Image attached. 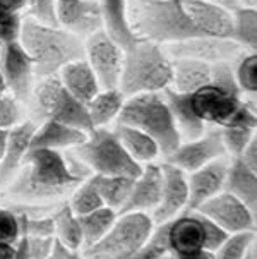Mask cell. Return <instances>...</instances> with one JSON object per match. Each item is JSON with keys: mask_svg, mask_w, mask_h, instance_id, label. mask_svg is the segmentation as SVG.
<instances>
[{"mask_svg": "<svg viewBox=\"0 0 257 259\" xmlns=\"http://www.w3.org/2000/svg\"><path fill=\"white\" fill-rule=\"evenodd\" d=\"M17 41L33 60L36 77L59 74L65 64L84 57V43L81 38L60 26L45 24L31 16L21 17Z\"/></svg>", "mask_w": 257, "mask_h": 259, "instance_id": "4", "label": "cell"}, {"mask_svg": "<svg viewBox=\"0 0 257 259\" xmlns=\"http://www.w3.org/2000/svg\"><path fill=\"white\" fill-rule=\"evenodd\" d=\"M69 206H71V209L77 217L105 206L101 196H99L98 189L93 182V177H86L79 186L74 189L72 197H71V201H69Z\"/></svg>", "mask_w": 257, "mask_h": 259, "instance_id": "36", "label": "cell"}, {"mask_svg": "<svg viewBox=\"0 0 257 259\" xmlns=\"http://www.w3.org/2000/svg\"><path fill=\"white\" fill-rule=\"evenodd\" d=\"M170 257V247L167 240V230L163 223L155 225L151 235L147 237L141 249L134 252L129 259H167Z\"/></svg>", "mask_w": 257, "mask_h": 259, "instance_id": "39", "label": "cell"}, {"mask_svg": "<svg viewBox=\"0 0 257 259\" xmlns=\"http://www.w3.org/2000/svg\"><path fill=\"white\" fill-rule=\"evenodd\" d=\"M34 131H36V124L33 120H21L17 125L9 129L6 153L0 161V187L9 186L19 172L26 153L31 148Z\"/></svg>", "mask_w": 257, "mask_h": 259, "instance_id": "20", "label": "cell"}, {"mask_svg": "<svg viewBox=\"0 0 257 259\" xmlns=\"http://www.w3.org/2000/svg\"><path fill=\"white\" fill-rule=\"evenodd\" d=\"M232 39L243 50L255 52L257 47V12L255 7L237 6L232 9Z\"/></svg>", "mask_w": 257, "mask_h": 259, "instance_id": "32", "label": "cell"}, {"mask_svg": "<svg viewBox=\"0 0 257 259\" xmlns=\"http://www.w3.org/2000/svg\"><path fill=\"white\" fill-rule=\"evenodd\" d=\"M161 184H163L161 165L155 163V161L144 163L141 174L134 179L127 201L124 203L119 213H147L149 209H155L161 197Z\"/></svg>", "mask_w": 257, "mask_h": 259, "instance_id": "18", "label": "cell"}, {"mask_svg": "<svg viewBox=\"0 0 257 259\" xmlns=\"http://www.w3.org/2000/svg\"><path fill=\"white\" fill-rule=\"evenodd\" d=\"M161 172H163L161 197L158 206L153 209V217H151L155 225L165 223L180 214L182 209H187V201H189L187 172L168 161L161 163Z\"/></svg>", "mask_w": 257, "mask_h": 259, "instance_id": "15", "label": "cell"}, {"mask_svg": "<svg viewBox=\"0 0 257 259\" xmlns=\"http://www.w3.org/2000/svg\"><path fill=\"white\" fill-rule=\"evenodd\" d=\"M117 217H119V213L113 208H108V206H101V208L93 209V211L86 214H81L79 223L82 230V245L89 247V245L96 244L112 228Z\"/></svg>", "mask_w": 257, "mask_h": 259, "instance_id": "33", "label": "cell"}, {"mask_svg": "<svg viewBox=\"0 0 257 259\" xmlns=\"http://www.w3.org/2000/svg\"><path fill=\"white\" fill-rule=\"evenodd\" d=\"M86 133L77 131L74 127H69L55 118H45L36 125L33 138L31 148L40 149H54V151H62V149L76 148L86 139Z\"/></svg>", "mask_w": 257, "mask_h": 259, "instance_id": "21", "label": "cell"}, {"mask_svg": "<svg viewBox=\"0 0 257 259\" xmlns=\"http://www.w3.org/2000/svg\"><path fill=\"white\" fill-rule=\"evenodd\" d=\"M237 158H240L243 163L255 172L257 170V139L255 138L252 139V141L245 146V149L240 153V156H237Z\"/></svg>", "mask_w": 257, "mask_h": 259, "instance_id": "47", "label": "cell"}, {"mask_svg": "<svg viewBox=\"0 0 257 259\" xmlns=\"http://www.w3.org/2000/svg\"><path fill=\"white\" fill-rule=\"evenodd\" d=\"M167 259H168V257H167Z\"/></svg>", "mask_w": 257, "mask_h": 259, "instance_id": "56", "label": "cell"}, {"mask_svg": "<svg viewBox=\"0 0 257 259\" xmlns=\"http://www.w3.org/2000/svg\"><path fill=\"white\" fill-rule=\"evenodd\" d=\"M243 259H255V245H254V247L250 249L249 252L245 254V257H243Z\"/></svg>", "mask_w": 257, "mask_h": 259, "instance_id": "55", "label": "cell"}, {"mask_svg": "<svg viewBox=\"0 0 257 259\" xmlns=\"http://www.w3.org/2000/svg\"><path fill=\"white\" fill-rule=\"evenodd\" d=\"M16 245H17V254L14 259H28V252H26V237H21Z\"/></svg>", "mask_w": 257, "mask_h": 259, "instance_id": "51", "label": "cell"}, {"mask_svg": "<svg viewBox=\"0 0 257 259\" xmlns=\"http://www.w3.org/2000/svg\"><path fill=\"white\" fill-rule=\"evenodd\" d=\"M113 133L117 134L120 144L130 155V158L136 160L137 163H141V165L151 163V161H155L156 158L161 155L158 143H156L151 136L142 133L141 129L124 125V124H117Z\"/></svg>", "mask_w": 257, "mask_h": 259, "instance_id": "26", "label": "cell"}, {"mask_svg": "<svg viewBox=\"0 0 257 259\" xmlns=\"http://www.w3.org/2000/svg\"><path fill=\"white\" fill-rule=\"evenodd\" d=\"M238 6L243 7H255V0H237Z\"/></svg>", "mask_w": 257, "mask_h": 259, "instance_id": "54", "label": "cell"}, {"mask_svg": "<svg viewBox=\"0 0 257 259\" xmlns=\"http://www.w3.org/2000/svg\"><path fill=\"white\" fill-rule=\"evenodd\" d=\"M55 21L81 39L105 28L99 0H55Z\"/></svg>", "mask_w": 257, "mask_h": 259, "instance_id": "13", "label": "cell"}, {"mask_svg": "<svg viewBox=\"0 0 257 259\" xmlns=\"http://www.w3.org/2000/svg\"><path fill=\"white\" fill-rule=\"evenodd\" d=\"M93 182L96 186L99 196L103 199V204L108 208H113L117 213L127 201L130 187H132L134 179L125 177V175H91Z\"/></svg>", "mask_w": 257, "mask_h": 259, "instance_id": "31", "label": "cell"}, {"mask_svg": "<svg viewBox=\"0 0 257 259\" xmlns=\"http://www.w3.org/2000/svg\"><path fill=\"white\" fill-rule=\"evenodd\" d=\"M99 4L103 9L105 29L119 45L124 47V50L139 41L125 19V0H99Z\"/></svg>", "mask_w": 257, "mask_h": 259, "instance_id": "30", "label": "cell"}, {"mask_svg": "<svg viewBox=\"0 0 257 259\" xmlns=\"http://www.w3.org/2000/svg\"><path fill=\"white\" fill-rule=\"evenodd\" d=\"M59 77L62 81L64 90L82 103H88L101 90L93 69L89 67L84 57L65 64L59 71Z\"/></svg>", "mask_w": 257, "mask_h": 259, "instance_id": "22", "label": "cell"}, {"mask_svg": "<svg viewBox=\"0 0 257 259\" xmlns=\"http://www.w3.org/2000/svg\"><path fill=\"white\" fill-rule=\"evenodd\" d=\"M117 124L136 127L151 136L165 156L172 155L182 143L163 91L127 96L117 117Z\"/></svg>", "mask_w": 257, "mask_h": 259, "instance_id": "6", "label": "cell"}, {"mask_svg": "<svg viewBox=\"0 0 257 259\" xmlns=\"http://www.w3.org/2000/svg\"><path fill=\"white\" fill-rule=\"evenodd\" d=\"M163 225L167 230L170 257L175 254L204 249V228L197 211L185 209V213L177 214Z\"/></svg>", "mask_w": 257, "mask_h": 259, "instance_id": "19", "label": "cell"}, {"mask_svg": "<svg viewBox=\"0 0 257 259\" xmlns=\"http://www.w3.org/2000/svg\"><path fill=\"white\" fill-rule=\"evenodd\" d=\"M223 191L230 192L255 213L257 204V174L250 170L240 158H233L226 170Z\"/></svg>", "mask_w": 257, "mask_h": 259, "instance_id": "25", "label": "cell"}, {"mask_svg": "<svg viewBox=\"0 0 257 259\" xmlns=\"http://www.w3.org/2000/svg\"><path fill=\"white\" fill-rule=\"evenodd\" d=\"M163 95L170 107V112L173 115V120H175L182 141L199 138L206 131L208 125L199 120L197 115L194 113L192 107H190L189 93H178V91H173L172 88H165Z\"/></svg>", "mask_w": 257, "mask_h": 259, "instance_id": "24", "label": "cell"}, {"mask_svg": "<svg viewBox=\"0 0 257 259\" xmlns=\"http://www.w3.org/2000/svg\"><path fill=\"white\" fill-rule=\"evenodd\" d=\"M211 65L195 59H172V82L168 88L178 93H194L211 82Z\"/></svg>", "mask_w": 257, "mask_h": 259, "instance_id": "23", "label": "cell"}, {"mask_svg": "<svg viewBox=\"0 0 257 259\" xmlns=\"http://www.w3.org/2000/svg\"><path fill=\"white\" fill-rule=\"evenodd\" d=\"M209 2H215V4H220V6H225V7H228L230 11L238 6L237 0H209Z\"/></svg>", "mask_w": 257, "mask_h": 259, "instance_id": "53", "label": "cell"}, {"mask_svg": "<svg viewBox=\"0 0 257 259\" xmlns=\"http://www.w3.org/2000/svg\"><path fill=\"white\" fill-rule=\"evenodd\" d=\"M155 228L151 214L142 211L119 213L115 223L96 244L84 247L86 259H129L144 245Z\"/></svg>", "mask_w": 257, "mask_h": 259, "instance_id": "8", "label": "cell"}, {"mask_svg": "<svg viewBox=\"0 0 257 259\" xmlns=\"http://www.w3.org/2000/svg\"><path fill=\"white\" fill-rule=\"evenodd\" d=\"M0 76L21 103H29L36 76H34L33 60L29 59L19 41L0 45Z\"/></svg>", "mask_w": 257, "mask_h": 259, "instance_id": "11", "label": "cell"}, {"mask_svg": "<svg viewBox=\"0 0 257 259\" xmlns=\"http://www.w3.org/2000/svg\"><path fill=\"white\" fill-rule=\"evenodd\" d=\"M29 16L45 24L57 26L55 21V0H26Z\"/></svg>", "mask_w": 257, "mask_h": 259, "instance_id": "44", "label": "cell"}, {"mask_svg": "<svg viewBox=\"0 0 257 259\" xmlns=\"http://www.w3.org/2000/svg\"><path fill=\"white\" fill-rule=\"evenodd\" d=\"M84 43V59L93 69L101 90L119 88L122 65H124V47L108 34L107 29H98L89 34Z\"/></svg>", "mask_w": 257, "mask_h": 259, "instance_id": "9", "label": "cell"}, {"mask_svg": "<svg viewBox=\"0 0 257 259\" xmlns=\"http://www.w3.org/2000/svg\"><path fill=\"white\" fill-rule=\"evenodd\" d=\"M172 82V59L163 47L139 39L124 50L119 90L125 96L163 91Z\"/></svg>", "mask_w": 257, "mask_h": 259, "instance_id": "5", "label": "cell"}, {"mask_svg": "<svg viewBox=\"0 0 257 259\" xmlns=\"http://www.w3.org/2000/svg\"><path fill=\"white\" fill-rule=\"evenodd\" d=\"M195 211H199L216 225H220L228 234L242 230H255V213L247 208L238 197L226 191L218 192L211 199L199 206Z\"/></svg>", "mask_w": 257, "mask_h": 259, "instance_id": "14", "label": "cell"}, {"mask_svg": "<svg viewBox=\"0 0 257 259\" xmlns=\"http://www.w3.org/2000/svg\"><path fill=\"white\" fill-rule=\"evenodd\" d=\"M255 245V230L228 234L225 242L215 251V259H243Z\"/></svg>", "mask_w": 257, "mask_h": 259, "instance_id": "37", "label": "cell"}, {"mask_svg": "<svg viewBox=\"0 0 257 259\" xmlns=\"http://www.w3.org/2000/svg\"><path fill=\"white\" fill-rule=\"evenodd\" d=\"M55 227V239L59 242L71 249H81L82 247V230L79 217L71 209L69 204H64L52 214Z\"/></svg>", "mask_w": 257, "mask_h": 259, "instance_id": "34", "label": "cell"}, {"mask_svg": "<svg viewBox=\"0 0 257 259\" xmlns=\"http://www.w3.org/2000/svg\"><path fill=\"white\" fill-rule=\"evenodd\" d=\"M125 98H127V96L122 93L119 88H113V90H99L98 93L86 103L93 127H107L108 124H112L113 120H117Z\"/></svg>", "mask_w": 257, "mask_h": 259, "instance_id": "27", "label": "cell"}, {"mask_svg": "<svg viewBox=\"0 0 257 259\" xmlns=\"http://www.w3.org/2000/svg\"><path fill=\"white\" fill-rule=\"evenodd\" d=\"M189 96L194 113L206 125H257L255 105L243 98L235 81L232 62L213 64L211 82Z\"/></svg>", "mask_w": 257, "mask_h": 259, "instance_id": "1", "label": "cell"}, {"mask_svg": "<svg viewBox=\"0 0 257 259\" xmlns=\"http://www.w3.org/2000/svg\"><path fill=\"white\" fill-rule=\"evenodd\" d=\"M19 239V213L0 208V244H16Z\"/></svg>", "mask_w": 257, "mask_h": 259, "instance_id": "42", "label": "cell"}, {"mask_svg": "<svg viewBox=\"0 0 257 259\" xmlns=\"http://www.w3.org/2000/svg\"><path fill=\"white\" fill-rule=\"evenodd\" d=\"M170 59H195L208 64L233 62L243 54V48L232 38L194 36L161 45Z\"/></svg>", "mask_w": 257, "mask_h": 259, "instance_id": "10", "label": "cell"}, {"mask_svg": "<svg viewBox=\"0 0 257 259\" xmlns=\"http://www.w3.org/2000/svg\"><path fill=\"white\" fill-rule=\"evenodd\" d=\"M7 134H9V129H2V127H0V161H2V158H4V153H6Z\"/></svg>", "mask_w": 257, "mask_h": 259, "instance_id": "52", "label": "cell"}, {"mask_svg": "<svg viewBox=\"0 0 257 259\" xmlns=\"http://www.w3.org/2000/svg\"><path fill=\"white\" fill-rule=\"evenodd\" d=\"M76 160L98 175H125L136 179L142 165L132 160L108 127H94L79 146L72 148Z\"/></svg>", "mask_w": 257, "mask_h": 259, "instance_id": "7", "label": "cell"}, {"mask_svg": "<svg viewBox=\"0 0 257 259\" xmlns=\"http://www.w3.org/2000/svg\"><path fill=\"white\" fill-rule=\"evenodd\" d=\"M16 244H0V259H14L17 254Z\"/></svg>", "mask_w": 257, "mask_h": 259, "instance_id": "50", "label": "cell"}, {"mask_svg": "<svg viewBox=\"0 0 257 259\" xmlns=\"http://www.w3.org/2000/svg\"><path fill=\"white\" fill-rule=\"evenodd\" d=\"M125 19L134 36L156 45L201 36L184 0H125Z\"/></svg>", "mask_w": 257, "mask_h": 259, "instance_id": "3", "label": "cell"}, {"mask_svg": "<svg viewBox=\"0 0 257 259\" xmlns=\"http://www.w3.org/2000/svg\"><path fill=\"white\" fill-rule=\"evenodd\" d=\"M55 237H26L28 259H48Z\"/></svg>", "mask_w": 257, "mask_h": 259, "instance_id": "45", "label": "cell"}, {"mask_svg": "<svg viewBox=\"0 0 257 259\" xmlns=\"http://www.w3.org/2000/svg\"><path fill=\"white\" fill-rule=\"evenodd\" d=\"M225 155L226 149L223 146L220 127L211 125L209 129L206 127V131L199 138L182 141L175 151L167 156V161L182 168L184 172H194Z\"/></svg>", "mask_w": 257, "mask_h": 259, "instance_id": "12", "label": "cell"}, {"mask_svg": "<svg viewBox=\"0 0 257 259\" xmlns=\"http://www.w3.org/2000/svg\"><path fill=\"white\" fill-rule=\"evenodd\" d=\"M172 259H215V252L208 249H195L190 252H182L172 256Z\"/></svg>", "mask_w": 257, "mask_h": 259, "instance_id": "48", "label": "cell"}, {"mask_svg": "<svg viewBox=\"0 0 257 259\" xmlns=\"http://www.w3.org/2000/svg\"><path fill=\"white\" fill-rule=\"evenodd\" d=\"M64 86L60 81L59 74H52V76L36 77L33 86V93L29 98V105L33 108V115L36 120L43 122L45 118L52 115L57 100L62 93Z\"/></svg>", "mask_w": 257, "mask_h": 259, "instance_id": "28", "label": "cell"}, {"mask_svg": "<svg viewBox=\"0 0 257 259\" xmlns=\"http://www.w3.org/2000/svg\"><path fill=\"white\" fill-rule=\"evenodd\" d=\"M228 163L230 161L225 156H221L218 160L209 161L201 168L194 170V172H189L190 175H187V186H189L187 209L189 211H195L208 199L223 191Z\"/></svg>", "mask_w": 257, "mask_h": 259, "instance_id": "16", "label": "cell"}, {"mask_svg": "<svg viewBox=\"0 0 257 259\" xmlns=\"http://www.w3.org/2000/svg\"><path fill=\"white\" fill-rule=\"evenodd\" d=\"M84 179L86 170H76L60 151L29 148L7 189L9 194L24 199H50L76 189Z\"/></svg>", "mask_w": 257, "mask_h": 259, "instance_id": "2", "label": "cell"}, {"mask_svg": "<svg viewBox=\"0 0 257 259\" xmlns=\"http://www.w3.org/2000/svg\"><path fill=\"white\" fill-rule=\"evenodd\" d=\"M0 9L21 14V11L26 9V0H0Z\"/></svg>", "mask_w": 257, "mask_h": 259, "instance_id": "49", "label": "cell"}, {"mask_svg": "<svg viewBox=\"0 0 257 259\" xmlns=\"http://www.w3.org/2000/svg\"><path fill=\"white\" fill-rule=\"evenodd\" d=\"M19 232L21 237H54L55 227L54 218L43 217V218H33L28 214H19Z\"/></svg>", "mask_w": 257, "mask_h": 259, "instance_id": "41", "label": "cell"}, {"mask_svg": "<svg viewBox=\"0 0 257 259\" xmlns=\"http://www.w3.org/2000/svg\"><path fill=\"white\" fill-rule=\"evenodd\" d=\"M23 120V103L12 95L0 76V127L11 129Z\"/></svg>", "mask_w": 257, "mask_h": 259, "instance_id": "40", "label": "cell"}, {"mask_svg": "<svg viewBox=\"0 0 257 259\" xmlns=\"http://www.w3.org/2000/svg\"><path fill=\"white\" fill-rule=\"evenodd\" d=\"M48 118H55V120L62 122V124L69 127H74V129H77V131H82V133H86V134L94 129L93 124H91L86 103L74 98V96L71 93H67L65 90H62V93H60L54 110H52V115Z\"/></svg>", "mask_w": 257, "mask_h": 259, "instance_id": "29", "label": "cell"}, {"mask_svg": "<svg viewBox=\"0 0 257 259\" xmlns=\"http://www.w3.org/2000/svg\"><path fill=\"white\" fill-rule=\"evenodd\" d=\"M220 131L226 155H232L233 158L240 156L247 144L255 138V127L250 125H226L220 127Z\"/></svg>", "mask_w": 257, "mask_h": 259, "instance_id": "38", "label": "cell"}, {"mask_svg": "<svg viewBox=\"0 0 257 259\" xmlns=\"http://www.w3.org/2000/svg\"><path fill=\"white\" fill-rule=\"evenodd\" d=\"M199 217H201L202 228H204V249L215 252L216 249L225 242V239L228 237V232L223 230L220 225H216L215 222L209 220V218L204 217V214L199 213Z\"/></svg>", "mask_w": 257, "mask_h": 259, "instance_id": "43", "label": "cell"}, {"mask_svg": "<svg viewBox=\"0 0 257 259\" xmlns=\"http://www.w3.org/2000/svg\"><path fill=\"white\" fill-rule=\"evenodd\" d=\"M235 65H232L233 69V76L237 81V86L240 88V91L243 95L254 96L257 93V54L255 52H243L242 55H238L233 60Z\"/></svg>", "mask_w": 257, "mask_h": 259, "instance_id": "35", "label": "cell"}, {"mask_svg": "<svg viewBox=\"0 0 257 259\" xmlns=\"http://www.w3.org/2000/svg\"><path fill=\"white\" fill-rule=\"evenodd\" d=\"M184 7L201 36L232 38V11L209 0H184Z\"/></svg>", "mask_w": 257, "mask_h": 259, "instance_id": "17", "label": "cell"}, {"mask_svg": "<svg viewBox=\"0 0 257 259\" xmlns=\"http://www.w3.org/2000/svg\"><path fill=\"white\" fill-rule=\"evenodd\" d=\"M48 259H86V257L82 256V252L79 251V249H71V247H67V245H64L62 242H59V240L55 239Z\"/></svg>", "mask_w": 257, "mask_h": 259, "instance_id": "46", "label": "cell"}]
</instances>
